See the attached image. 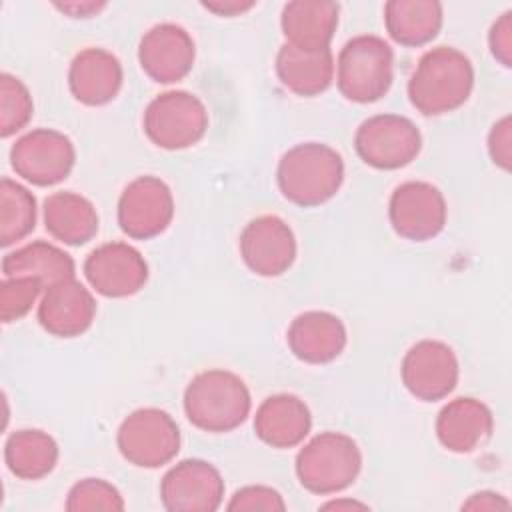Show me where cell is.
<instances>
[{"label":"cell","instance_id":"6da1fadb","mask_svg":"<svg viewBox=\"0 0 512 512\" xmlns=\"http://www.w3.org/2000/svg\"><path fill=\"white\" fill-rule=\"evenodd\" d=\"M474 88L470 58L452 46L424 52L408 80L410 104L424 116H440L466 104Z\"/></svg>","mask_w":512,"mask_h":512},{"label":"cell","instance_id":"7a4b0ae2","mask_svg":"<svg viewBox=\"0 0 512 512\" xmlns=\"http://www.w3.org/2000/svg\"><path fill=\"white\" fill-rule=\"evenodd\" d=\"M276 182L288 202L314 208L338 194L344 182V160L328 144H296L282 154Z\"/></svg>","mask_w":512,"mask_h":512},{"label":"cell","instance_id":"3957f363","mask_svg":"<svg viewBox=\"0 0 512 512\" xmlns=\"http://www.w3.org/2000/svg\"><path fill=\"white\" fill-rule=\"evenodd\" d=\"M252 398L246 382L224 368L196 374L184 390V412L192 426L222 434L232 432L250 416Z\"/></svg>","mask_w":512,"mask_h":512},{"label":"cell","instance_id":"277c9868","mask_svg":"<svg viewBox=\"0 0 512 512\" xmlns=\"http://www.w3.org/2000/svg\"><path fill=\"white\" fill-rule=\"evenodd\" d=\"M298 482L312 494L328 496L354 484L362 470L358 444L342 432H320L296 454Z\"/></svg>","mask_w":512,"mask_h":512},{"label":"cell","instance_id":"5b68a950","mask_svg":"<svg viewBox=\"0 0 512 512\" xmlns=\"http://www.w3.org/2000/svg\"><path fill=\"white\" fill-rule=\"evenodd\" d=\"M394 80V52L374 34L350 38L336 60L340 94L356 104H370L386 96Z\"/></svg>","mask_w":512,"mask_h":512},{"label":"cell","instance_id":"8992f818","mask_svg":"<svg viewBox=\"0 0 512 512\" xmlns=\"http://www.w3.org/2000/svg\"><path fill=\"white\" fill-rule=\"evenodd\" d=\"M144 134L164 150H184L194 146L208 130V110L204 102L186 90L158 94L144 110Z\"/></svg>","mask_w":512,"mask_h":512},{"label":"cell","instance_id":"52a82bcc","mask_svg":"<svg viewBox=\"0 0 512 512\" xmlns=\"http://www.w3.org/2000/svg\"><path fill=\"white\" fill-rule=\"evenodd\" d=\"M116 446L122 458L138 468H160L180 450V428L160 408H138L118 426Z\"/></svg>","mask_w":512,"mask_h":512},{"label":"cell","instance_id":"ba28073f","mask_svg":"<svg viewBox=\"0 0 512 512\" xmlns=\"http://www.w3.org/2000/svg\"><path fill=\"white\" fill-rule=\"evenodd\" d=\"M354 148L364 164L376 170H398L416 160L422 150V134L406 116L376 114L358 126Z\"/></svg>","mask_w":512,"mask_h":512},{"label":"cell","instance_id":"9c48e42d","mask_svg":"<svg viewBox=\"0 0 512 512\" xmlns=\"http://www.w3.org/2000/svg\"><path fill=\"white\" fill-rule=\"evenodd\" d=\"M10 164L22 180L34 186H54L72 172L76 150L66 134L52 128H36L14 142Z\"/></svg>","mask_w":512,"mask_h":512},{"label":"cell","instance_id":"30bf717a","mask_svg":"<svg viewBox=\"0 0 512 512\" xmlns=\"http://www.w3.org/2000/svg\"><path fill=\"white\" fill-rule=\"evenodd\" d=\"M118 226L132 240L160 236L174 218V196L158 176H138L118 198Z\"/></svg>","mask_w":512,"mask_h":512},{"label":"cell","instance_id":"8fae6325","mask_svg":"<svg viewBox=\"0 0 512 512\" xmlns=\"http://www.w3.org/2000/svg\"><path fill=\"white\" fill-rule=\"evenodd\" d=\"M392 230L412 242H426L438 236L448 218L444 194L430 182L408 180L394 188L388 202Z\"/></svg>","mask_w":512,"mask_h":512},{"label":"cell","instance_id":"7c38bea8","mask_svg":"<svg viewBox=\"0 0 512 512\" xmlns=\"http://www.w3.org/2000/svg\"><path fill=\"white\" fill-rule=\"evenodd\" d=\"M400 376L404 388L416 400L436 402L456 388L460 364L446 342L424 338L412 344L404 354Z\"/></svg>","mask_w":512,"mask_h":512},{"label":"cell","instance_id":"4fadbf2b","mask_svg":"<svg viewBox=\"0 0 512 512\" xmlns=\"http://www.w3.org/2000/svg\"><path fill=\"white\" fill-rule=\"evenodd\" d=\"M160 500L168 512H214L224 500L222 474L206 460L186 458L164 474Z\"/></svg>","mask_w":512,"mask_h":512},{"label":"cell","instance_id":"5bb4252c","mask_svg":"<svg viewBox=\"0 0 512 512\" xmlns=\"http://www.w3.org/2000/svg\"><path fill=\"white\" fill-rule=\"evenodd\" d=\"M84 278L94 292L106 298H128L148 280V264L128 242H106L84 260Z\"/></svg>","mask_w":512,"mask_h":512},{"label":"cell","instance_id":"9a60e30c","mask_svg":"<svg viewBox=\"0 0 512 512\" xmlns=\"http://www.w3.org/2000/svg\"><path fill=\"white\" fill-rule=\"evenodd\" d=\"M238 248L248 270L264 278L282 276L296 260L294 232L274 214L250 220L240 234Z\"/></svg>","mask_w":512,"mask_h":512},{"label":"cell","instance_id":"2e32d148","mask_svg":"<svg viewBox=\"0 0 512 512\" xmlns=\"http://www.w3.org/2000/svg\"><path fill=\"white\" fill-rule=\"evenodd\" d=\"M196 60L190 32L178 24L152 26L138 44V62L148 78L158 84H174L186 78Z\"/></svg>","mask_w":512,"mask_h":512},{"label":"cell","instance_id":"e0dca14e","mask_svg":"<svg viewBox=\"0 0 512 512\" xmlns=\"http://www.w3.org/2000/svg\"><path fill=\"white\" fill-rule=\"evenodd\" d=\"M94 318V294L76 278H66L44 288L38 302V322L48 334L76 338L92 326Z\"/></svg>","mask_w":512,"mask_h":512},{"label":"cell","instance_id":"ac0fdd59","mask_svg":"<svg viewBox=\"0 0 512 512\" xmlns=\"http://www.w3.org/2000/svg\"><path fill=\"white\" fill-rule=\"evenodd\" d=\"M290 352L306 364H328L336 360L348 342L344 322L326 310L298 314L286 332Z\"/></svg>","mask_w":512,"mask_h":512},{"label":"cell","instance_id":"d6986e66","mask_svg":"<svg viewBox=\"0 0 512 512\" xmlns=\"http://www.w3.org/2000/svg\"><path fill=\"white\" fill-rule=\"evenodd\" d=\"M124 72L120 60L104 48L80 50L68 68V88L72 96L86 106H104L112 102L122 88Z\"/></svg>","mask_w":512,"mask_h":512},{"label":"cell","instance_id":"ffe728a7","mask_svg":"<svg viewBox=\"0 0 512 512\" xmlns=\"http://www.w3.org/2000/svg\"><path fill=\"white\" fill-rule=\"evenodd\" d=\"M494 428L492 410L478 398L460 396L442 406L436 416L438 442L454 454L474 452Z\"/></svg>","mask_w":512,"mask_h":512},{"label":"cell","instance_id":"44dd1931","mask_svg":"<svg viewBox=\"0 0 512 512\" xmlns=\"http://www.w3.org/2000/svg\"><path fill=\"white\" fill-rule=\"evenodd\" d=\"M312 414L294 394L268 396L256 410L254 432L272 448H294L310 434Z\"/></svg>","mask_w":512,"mask_h":512},{"label":"cell","instance_id":"7402d4cb","mask_svg":"<svg viewBox=\"0 0 512 512\" xmlns=\"http://www.w3.org/2000/svg\"><path fill=\"white\" fill-rule=\"evenodd\" d=\"M340 6L332 0H294L280 14L286 44L304 50L330 48L338 28Z\"/></svg>","mask_w":512,"mask_h":512},{"label":"cell","instance_id":"603a6c76","mask_svg":"<svg viewBox=\"0 0 512 512\" xmlns=\"http://www.w3.org/2000/svg\"><path fill=\"white\" fill-rule=\"evenodd\" d=\"M336 64L330 48L304 50L282 44L276 54V76L296 96H318L330 88Z\"/></svg>","mask_w":512,"mask_h":512},{"label":"cell","instance_id":"cb8c5ba5","mask_svg":"<svg viewBox=\"0 0 512 512\" xmlns=\"http://www.w3.org/2000/svg\"><path fill=\"white\" fill-rule=\"evenodd\" d=\"M48 234L68 246H82L98 232V212L94 204L76 192H54L42 206Z\"/></svg>","mask_w":512,"mask_h":512},{"label":"cell","instance_id":"d4e9b609","mask_svg":"<svg viewBox=\"0 0 512 512\" xmlns=\"http://www.w3.org/2000/svg\"><path fill=\"white\" fill-rule=\"evenodd\" d=\"M444 22V8L436 0H390L384 4L388 36L408 48L432 42Z\"/></svg>","mask_w":512,"mask_h":512},{"label":"cell","instance_id":"484cf974","mask_svg":"<svg viewBox=\"0 0 512 512\" xmlns=\"http://www.w3.org/2000/svg\"><path fill=\"white\" fill-rule=\"evenodd\" d=\"M2 272L4 276H32L42 282L44 288L74 278L76 264L68 252L62 248L36 240L24 244L2 258Z\"/></svg>","mask_w":512,"mask_h":512},{"label":"cell","instance_id":"4316f807","mask_svg":"<svg viewBox=\"0 0 512 512\" xmlns=\"http://www.w3.org/2000/svg\"><path fill=\"white\" fill-rule=\"evenodd\" d=\"M58 456L56 440L36 428L16 430L4 444V462L20 480H40L48 476L56 468Z\"/></svg>","mask_w":512,"mask_h":512},{"label":"cell","instance_id":"83f0119b","mask_svg":"<svg viewBox=\"0 0 512 512\" xmlns=\"http://www.w3.org/2000/svg\"><path fill=\"white\" fill-rule=\"evenodd\" d=\"M34 194L12 178L0 180V244L4 248L24 240L36 226Z\"/></svg>","mask_w":512,"mask_h":512},{"label":"cell","instance_id":"f1b7e54d","mask_svg":"<svg viewBox=\"0 0 512 512\" xmlns=\"http://www.w3.org/2000/svg\"><path fill=\"white\" fill-rule=\"evenodd\" d=\"M34 112L32 96L26 84L8 74H0V136L10 138L30 122Z\"/></svg>","mask_w":512,"mask_h":512},{"label":"cell","instance_id":"f546056e","mask_svg":"<svg viewBox=\"0 0 512 512\" xmlns=\"http://www.w3.org/2000/svg\"><path fill=\"white\" fill-rule=\"evenodd\" d=\"M124 506L118 488L102 478H84L76 482L68 490L64 504L68 512H120Z\"/></svg>","mask_w":512,"mask_h":512},{"label":"cell","instance_id":"4dcf8cb0","mask_svg":"<svg viewBox=\"0 0 512 512\" xmlns=\"http://www.w3.org/2000/svg\"><path fill=\"white\" fill-rule=\"evenodd\" d=\"M42 292L44 286L38 278L4 276L0 284V320L4 324H10L24 318Z\"/></svg>","mask_w":512,"mask_h":512},{"label":"cell","instance_id":"1f68e13d","mask_svg":"<svg viewBox=\"0 0 512 512\" xmlns=\"http://www.w3.org/2000/svg\"><path fill=\"white\" fill-rule=\"evenodd\" d=\"M226 508L230 512H284L286 502L278 490L262 484H250L236 490Z\"/></svg>","mask_w":512,"mask_h":512},{"label":"cell","instance_id":"d6a6232c","mask_svg":"<svg viewBox=\"0 0 512 512\" xmlns=\"http://www.w3.org/2000/svg\"><path fill=\"white\" fill-rule=\"evenodd\" d=\"M488 154L494 166L508 172L512 168V118L506 114L488 132Z\"/></svg>","mask_w":512,"mask_h":512},{"label":"cell","instance_id":"836d02e7","mask_svg":"<svg viewBox=\"0 0 512 512\" xmlns=\"http://www.w3.org/2000/svg\"><path fill=\"white\" fill-rule=\"evenodd\" d=\"M488 46L504 68L512 66V10H506L494 20L488 32Z\"/></svg>","mask_w":512,"mask_h":512},{"label":"cell","instance_id":"e575fe53","mask_svg":"<svg viewBox=\"0 0 512 512\" xmlns=\"http://www.w3.org/2000/svg\"><path fill=\"white\" fill-rule=\"evenodd\" d=\"M462 510H480V512H498V510H510V502L506 496L492 492V490H480L474 492L464 504Z\"/></svg>","mask_w":512,"mask_h":512},{"label":"cell","instance_id":"d590c367","mask_svg":"<svg viewBox=\"0 0 512 512\" xmlns=\"http://www.w3.org/2000/svg\"><path fill=\"white\" fill-rule=\"evenodd\" d=\"M256 2L252 0H210L202 2V8L218 14V16H240L254 8Z\"/></svg>","mask_w":512,"mask_h":512},{"label":"cell","instance_id":"8d00e7d4","mask_svg":"<svg viewBox=\"0 0 512 512\" xmlns=\"http://www.w3.org/2000/svg\"><path fill=\"white\" fill-rule=\"evenodd\" d=\"M54 8L70 18H90L106 8V2H54Z\"/></svg>","mask_w":512,"mask_h":512},{"label":"cell","instance_id":"74e56055","mask_svg":"<svg viewBox=\"0 0 512 512\" xmlns=\"http://www.w3.org/2000/svg\"><path fill=\"white\" fill-rule=\"evenodd\" d=\"M322 510H368V504L358 502V500H348V498H336L320 506Z\"/></svg>","mask_w":512,"mask_h":512}]
</instances>
